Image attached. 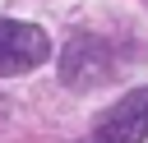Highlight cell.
<instances>
[{
	"instance_id": "cell-1",
	"label": "cell",
	"mask_w": 148,
	"mask_h": 143,
	"mask_svg": "<svg viewBox=\"0 0 148 143\" xmlns=\"http://www.w3.org/2000/svg\"><path fill=\"white\" fill-rule=\"evenodd\" d=\"M42 60H51V37L37 23H18V18H0V78L28 74Z\"/></svg>"
},
{
	"instance_id": "cell-2",
	"label": "cell",
	"mask_w": 148,
	"mask_h": 143,
	"mask_svg": "<svg viewBox=\"0 0 148 143\" xmlns=\"http://www.w3.org/2000/svg\"><path fill=\"white\" fill-rule=\"evenodd\" d=\"M143 138H148V88H134V92H125V97L92 125V134L79 138V143H143Z\"/></svg>"
},
{
	"instance_id": "cell-3",
	"label": "cell",
	"mask_w": 148,
	"mask_h": 143,
	"mask_svg": "<svg viewBox=\"0 0 148 143\" xmlns=\"http://www.w3.org/2000/svg\"><path fill=\"white\" fill-rule=\"evenodd\" d=\"M111 69H116V60H111V46H106L102 37H92V32L69 37V46H65V55H60V83H65V88H92V83H102Z\"/></svg>"
}]
</instances>
